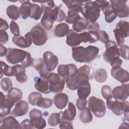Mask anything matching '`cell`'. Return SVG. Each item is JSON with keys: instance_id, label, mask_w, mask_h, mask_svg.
Here are the masks:
<instances>
[{"instance_id": "6da1fadb", "label": "cell", "mask_w": 129, "mask_h": 129, "mask_svg": "<svg viewBox=\"0 0 129 129\" xmlns=\"http://www.w3.org/2000/svg\"><path fill=\"white\" fill-rule=\"evenodd\" d=\"M99 51V48L93 45L86 47H73L72 48L73 59L75 61L81 63H89L93 61L97 57Z\"/></svg>"}, {"instance_id": "7a4b0ae2", "label": "cell", "mask_w": 129, "mask_h": 129, "mask_svg": "<svg viewBox=\"0 0 129 129\" xmlns=\"http://www.w3.org/2000/svg\"><path fill=\"white\" fill-rule=\"evenodd\" d=\"M100 7L95 1H85L80 12L89 23L96 22L100 16Z\"/></svg>"}, {"instance_id": "3957f363", "label": "cell", "mask_w": 129, "mask_h": 129, "mask_svg": "<svg viewBox=\"0 0 129 129\" xmlns=\"http://www.w3.org/2000/svg\"><path fill=\"white\" fill-rule=\"evenodd\" d=\"M88 107L94 115L98 118L104 116L106 106L104 101L95 96H91L88 100Z\"/></svg>"}, {"instance_id": "277c9868", "label": "cell", "mask_w": 129, "mask_h": 129, "mask_svg": "<svg viewBox=\"0 0 129 129\" xmlns=\"http://www.w3.org/2000/svg\"><path fill=\"white\" fill-rule=\"evenodd\" d=\"M59 9V7L55 6L53 8L44 12L41 23L45 29L49 30L52 28L54 22L56 21L57 19Z\"/></svg>"}, {"instance_id": "5b68a950", "label": "cell", "mask_w": 129, "mask_h": 129, "mask_svg": "<svg viewBox=\"0 0 129 129\" xmlns=\"http://www.w3.org/2000/svg\"><path fill=\"white\" fill-rule=\"evenodd\" d=\"M28 52L15 48H8L6 58L8 63L15 64L21 62V63L26 59Z\"/></svg>"}, {"instance_id": "8992f818", "label": "cell", "mask_w": 129, "mask_h": 129, "mask_svg": "<svg viewBox=\"0 0 129 129\" xmlns=\"http://www.w3.org/2000/svg\"><path fill=\"white\" fill-rule=\"evenodd\" d=\"M32 42L36 46L44 45L48 39L47 34L44 29L40 25L32 27L30 31Z\"/></svg>"}, {"instance_id": "52a82bcc", "label": "cell", "mask_w": 129, "mask_h": 129, "mask_svg": "<svg viewBox=\"0 0 129 129\" xmlns=\"http://www.w3.org/2000/svg\"><path fill=\"white\" fill-rule=\"evenodd\" d=\"M47 79L49 83L51 92L57 93L62 91L66 82L58 74L54 73H50Z\"/></svg>"}, {"instance_id": "ba28073f", "label": "cell", "mask_w": 129, "mask_h": 129, "mask_svg": "<svg viewBox=\"0 0 129 129\" xmlns=\"http://www.w3.org/2000/svg\"><path fill=\"white\" fill-rule=\"evenodd\" d=\"M112 9L119 18H126L129 16V8L127 1L113 0L109 1Z\"/></svg>"}, {"instance_id": "9c48e42d", "label": "cell", "mask_w": 129, "mask_h": 129, "mask_svg": "<svg viewBox=\"0 0 129 129\" xmlns=\"http://www.w3.org/2000/svg\"><path fill=\"white\" fill-rule=\"evenodd\" d=\"M105 51L103 54L104 60L107 62H110L116 57H119L118 48L116 43L113 40H109L105 44Z\"/></svg>"}, {"instance_id": "30bf717a", "label": "cell", "mask_w": 129, "mask_h": 129, "mask_svg": "<svg viewBox=\"0 0 129 129\" xmlns=\"http://www.w3.org/2000/svg\"><path fill=\"white\" fill-rule=\"evenodd\" d=\"M58 75L64 81L69 77L75 76L78 73L77 67L73 63L61 64L57 68Z\"/></svg>"}, {"instance_id": "8fae6325", "label": "cell", "mask_w": 129, "mask_h": 129, "mask_svg": "<svg viewBox=\"0 0 129 129\" xmlns=\"http://www.w3.org/2000/svg\"><path fill=\"white\" fill-rule=\"evenodd\" d=\"M85 43L84 32L78 33L73 29H70L66 36V43L71 47H77L81 43Z\"/></svg>"}, {"instance_id": "7c38bea8", "label": "cell", "mask_w": 129, "mask_h": 129, "mask_svg": "<svg viewBox=\"0 0 129 129\" xmlns=\"http://www.w3.org/2000/svg\"><path fill=\"white\" fill-rule=\"evenodd\" d=\"M29 117L34 128L42 129L46 127V122L42 117V113L40 110L36 108L32 109L29 112Z\"/></svg>"}, {"instance_id": "4fadbf2b", "label": "cell", "mask_w": 129, "mask_h": 129, "mask_svg": "<svg viewBox=\"0 0 129 129\" xmlns=\"http://www.w3.org/2000/svg\"><path fill=\"white\" fill-rule=\"evenodd\" d=\"M128 84L122 83L121 86H116L112 90V97L115 100L124 101L128 97Z\"/></svg>"}, {"instance_id": "5bb4252c", "label": "cell", "mask_w": 129, "mask_h": 129, "mask_svg": "<svg viewBox=\"0 0 129 129\" xmlns=\"http://www.w3.org/2000/svg\"><path fill=\"white\" fill-rule=\"evenodd\" d=\"M43 59L47 70L49 72L53 71L58 63V59L50 51H46L43 54Z\"/></svg>"}, {"instance_id": "9a60e30c", "label": "cell", "mask_w": 129, "mask_h": 129, "mask_svg": "<svg viewBox=\"0 0 129 129\" xmlns=\"http://www.w3.org/2000/svg\"><path fill=\"white\" fill-rule=\"evenodd\" d=\"M111 75L117 81L122 83H127L129 81V74L127 71L121 67L115 66L112 67Z\"/></svg>"}, {"instance_id": "2e32d148", "label": "cell", "mask_w": 129, "mask_h": 129, "mask_svg": "<svg viewBox=\"0 0 129 129\" xmlns=\"http://www.w3.org/2000/svg\"><path fill=\"white\" fill-rule=\"evenodd\" d=\"M13 42L18 47L25 48L30 47L32 42V39L30 32L27 33L25 37L22 35L14 36L12 38Z\"/></svg>"}, {"instance_id": "e0dca14e", "label": "cell", "mask_w": 129, "mask_h": 129, "mask_svg": "<svg viewBox=\"0 0 129 129\" xmlns=\"http://www.w3.org/2000/svg\"><path fill=\"white\" fill-rule=\"evenodd\" d=\"M127 101H118L117 100H106V106L108 109L111 110L116 115L119 116L122 114L124 106Z\"/></svg>"}, {"instance_id": "ac0fdd59", "label": "cell", "mask_w": 129, "mask_h": 129, "mask_svg": "<svg viewBox=\"0 0 129 129\" xmlns=\"http://www.w3.org/2000/svg\"><path fill=\"white\" fill-rule=\"evenodd\" d=\"M31 66L38 71L40 77L45 79H47L50 72L47 70L44 60L42 58H33Z\"/></svg>"}, {"instance_id": "d6986e66", "label": "cell", "mask_w": 129, "mask_h": 129, "mask_svg": "<svg viewBox=\"0 0 129 129\" xmlns=\"http://www.w3.org/2000/svg\"><path fill=\"white\" fill-rule=\"evenodd\" d=\"M12 70L13 76H15L18 82L24 83L27 82L28 78L25 73V67L22 64H15L12 67Z\"/></svg>"}, {"instance_id": "ffe728a7", "label": "cell", "mask_w": 129, "mask_h": 129, "mask_svg": "<svg viewBox=\"0 0 129 129\" xmlns=\"http://www.w3.org/2000/svg\"><path fill=\"white\" fill-rule=\"evenodd\" d=\"M35 88L40 93L46 94L51 92L49 88V83L47 79L42 77H37L34 79Z\"/></svg>"}, {"instance_id": "44dd1931", "label": "cell", "mask_w": 129, "mask_h": 129, "mask_svg": "<svg viewBox=\"0 0 129 129\" xmlns=\"http://www.w3.org/2000/svg\"><path fill=\"white\" fill-rule=\"evenodd\" d=\"M29 110V105L27 102L21 100L15 105L14 109L12 110V114L16 117L22 116L25 115Z\"/></svg>"}, {"instance_id": "7402d4cb", "label": "cell", "mask_w": 129, "mask_h": 129, "mask_svg": "<svg viewBox=\"0 0 129 129\" xmlns=\"http://www.w3.org/2000/svg\"><path fill=\"white\" fill-rule=\"evenodd\" d=\"M60 120H67L72 121L73 120L76 115V108L75 105L69 102L68 104V108L64 111H61Z\"/></svg>"}, {"instance_id": "603a6c76", "label": "cell", "mask_w": 129, "mask_h": 129, "mask_svg": "<svg viewBox=\"0 0 129 129\" xmlns=\"http://www.w3.org/2000/svg\"><path fill=\"white\" fill-rule=\"evenodd\" d=\"M2 128H20L19 121L13 116H9L1 120Z\"/></svg>"}, {"instance_id": "cb8c5ba5", "label": "cell", "mask_w": 129, "mask_h": 129, "mask_svg": "<svg viewBox=\"0 0 129 129\" xmlns=\"http://www.w3.org/2000/svg\"><path fill=\"white\" fill-rule=\"evenodd\" d=\"M55 106L59 109L64 108L68 102L69 97L63 93L59 92L54 95L53 98Z\"/></svg>"}, {"instance_id": "d4e9b609", "label": "cell", "mask_w": 129, "mask_h": 129, "mask_svg": "<svg viewBox=\"0 0 129 129\" xmlns=\"http://www.w3.org/2000/svg\"><path fill=\"white\" fill-rule=\"evenodd\" d=\"M19 2L21 3L20 8L21 16L23 19L25 20L30 17L31 3L30 1H20Z\"/></svg>"}, {"instance_id": "484cf974", "label": "cell", "mask_w": 129, "mask_h": 129, "mask_svg": "<svg viewBox=\"0 0 129 129\" xmlns=\"http://www.w3.org/2000/svg\"><path fill=\"white\" fill-rule=\"evenodd\" d=\"M91 93V86L89 82L81 84L77 89V95L81 99H87Z\"/></svg>"}, {"instance_id": "4316f807", "label": "cell", "mask_w": 129, "mask_h": 129, "mask_svg": "<svg viewBox=\"0 0 129 129\" xmlns=\"http://www.w3.org/2000/svg\"><path fill=\"white\" fill-rule=\"evenodd\" d=\"M89 24V21L85 18L80 17L73 24V30L77 33L82 32V31L87 29Z\"/></svg>"}, {"instance_id": "83f0119b", "label": "cell", "mask_w": 129, "mask_h": 129, "mask_svg": "<svg viewBox=\"0 0 129 129\" xmlns=\"http://www.w3.org/2000/svg\"><path fill=\"white\" fill-rule=\"evenodd\" d=\"M6 14L12 21L17 20L21 15L20 8L14 5H11L7 7Z\"/></svg>"}, {"instance_id": "f1b7e54d", "label": "cell", "mask_w": 129, "mask_h": 129, "mask_svg": "<svg viewBox=\"0 0 129 129\" xmlns=\"http://www.w3.org/2000/svg\"><path fill=\"white\" fill-rule=\"evenodd\" d=\"M68 8V11L76 12L79 13L83 7L84 2L82 1H62Z\"/></svg>"}, {"instance_id": "f546056e", "label": "cell", "mask_w": 129, "mask_h": 129, "mask_svg": "<svg viewBox=\"0 0 129 129\" xmlns=\"http://www.w3.org/2000/svg\"><path fill=\"white\" fill-rule=\"evenodd\" d=\"M69 30V26L68 24L65 23H60L55 26L54 33L56 37H63L67 35Z\"/></svg>"}, {"instance_id": "4dcf8cb0", "label": "cell", "mask_w": 129, "mask_h": 129, "mask_svg": "<svg viewBox=\"0 0 129 129\" xmlns=\"http://www.w3.org/2000/svg\"><path fill=\"white\" fill-rule=\"evenodd\" d=\"M42 13L41 8L38 4L31 3L30 18L35 20H38L40 18Z\"/></svg>"}, {"instance_id": "1f68e13d", "label": "cell", "mask_w": 129, "mask_h": 129, "mask_svg": "<svg viewBox=\"0 0 129 129\" xmlns=\"http://www.w3.org/2000/svg\"><path fill=\"white\" fill-rule=\"evenodd\" d=\"M79 118L81 121L83 123H87L91 122L93 119V115L89 107H86L85 109L81 111Z\"/></svg>"}, {"instance_id": "d6a6232c", "label": "cell", "mask_w": 129, "mask_h": 129, "mask_svg": "<svg viewBox=\"0 0 129 129\" xmlns=\"http://www.w3.org/2000/svg\"><path fill=\"white\" fill-rule=\"evenodd\" d=\"M94 79L96 82L100 83L105 82L107 79L106 71L102 68L97 70L95 72Z\"/></svg>"}, {"instance_id": "836d02e7", "label": "cell", "mask_w": 129, "mask_h": 129, "mask_svg": "<svg viewBox=\"0 0 129 129\" xmlns=\"http://www.w3.org/2000/svg\"><path fill=\"white\" fill-rule=\"evenodd\" d=\"M116 29L122 34L123 37H127L128 36V22L124 20H121L116 25Z\"/></svg>"}, {"instance_id": "e575fe53", "label": "cell", "mask_w": 129, "mask_h": 129, "mask_svg": "<svg viewBox=\"0 0 129 129\" xmlns=\"http://www.w3.org/2000/svg\"><path fill=\"white\" fill-rule=\"evenodd\" d=\"M12 67L8 65L6 62L1 61V78H2L3 75L8 77L13 76Z\"/></svg>"}, {"instance_id": "d590c367", "label": "cell", "mask_w": 129, "mask_h": 129, "mask_svg": "<svg viewBox=\"0 0 129 129\" xmlns=\"http://www.w3.org/2000/svg\"><path fill=\"white\" fill-rule=\"evenodd\" d=\"M61 112L53 113L48 118V124L51 126H55L58 125L60 121Z\"/></svg>"}, {"instance_id": "8d00e7d4", "label": "cell", "mask_w": 129, "mask_h": 129, "mask_svg": "<svg viewBox=\"0 0 129 129\" xmlns=\"http://www.w3.org/2000/svg\"><path fill=\"white\" fill-rule=\"evenodd\" d=\"M52 104L53 101L50 98L41 97L37 102L36 105L42 108H48L50 107Z\"/></svg>"}, {"instance_id": "74e56055", "label": "cell", "mask_w": 129, "mask_h": 129, "mask_svg": "<svg viewBox=\"0 0 129 129\" xmlns=\"http://www.w3.org/2000/svg\"><path fill=\"white\" fill-rule=\"evenodd\" d=\"M80 16L79 14V13L71 11H68V16L66 17V22L68 24H74L75 22H76L80 18Z\"/></svg>"}, {"instance_id": "f35d334b", "label": "cell", "mask_w": 129, "mask_h": 129, "mask_svg": "<svg viewBox=\"0 0 129 129\" xmlns=\"http://www.w3.org/2000/svg\"><path fill=\"white\" fill-rule=\"evenodd\" d=\"M1 87L4 92H8L13 88V84L11 79L5 77L1 80Z\"/></svg>"}, {"instance_id": "ab89813d", "label": "cell", "mask_w": 129, "mask_h": 129, "mask_svg": "<svg viewBox=\"0 0 129 129\" xmlns=\"http://www.w3.org/2000/svg\"><path fill=\"white\" fill-rule=\"evenodd\" d=\"M41 97H42V96L40 93V92H36V91L33 92L31 93L28 96V102L31 105L33 106L36 105L37 102Z\"/></svg>"}, {"instance_id": "60d3db41", "label": "cell", "mask_w": 129, "mask_h": 129, "mask_svg": "<svg viewBox=\"0 0 129 129\" xmlns=\"http://www.w3.org/2000/svg\"><path fill=\"white\" fill-rule=\"evenodd\" d=\"M101 94L104 99L106 100L111 99L112 98V89L108 85H104L101 88Z\"/></svg>"}, {"instance_id": "b9f144b4", "label": "cell", "mask_w": 129, "mask_h": 129, "mask_svg": "<svg viewBox=\"0 0 129 129\" xmlns=\"http://www.w3.org/2000/svg\"><path fill=\"white\" fill-rule=\"evenodd\" d=\"M128 49L129 47L126 45H122L118 48L119 56L122 58L128 60Z\"/></svg>"}, {"instance_id": "7bdbcfd3", "label": "cell", "mask_w": 129, "mask_h": 129, "mask_svg": "<svg viewBox=\"0 0 129 129\" xmlns=\"http://www.w3.org/2000/svg\"><path fill=\"white\" fill-rule=\"evenodd\" d=\"M113 32L115 39L117 41L116 44H117V45L120 46L123 45L124 42V37H123L122 34L119 31L118 29L116 28L113 30Z\"/></svg>"}, {"instance_id": "ee69618b", "label": "cell", "mask_w": 129, "mask_h": 129, "mask_svg": "<svg viewBox=\"0 0 129 129\" xmlns=\"http://www.w3.org/2000/svg\"><path fill=\"white\" fill-rule=\"evenodd\" d=\"M41 4V8L43 13L44 11L50 9L51 8H53L55 6V4L54 1H45V2H38Z\"/></svg>"}, {"instance_id": "f6af8a7d", "label": "cell", "mask_w": 129, "mask_h": 129, "mask_svg": "<svg viewBox=\"0 0 129 129\" xmlns=\"http://www.w3.org/2000/svg\"><path fill=\"white\" fill-rule=\"evenodd\" d=\"M10 29L11 33L14 36H18L20 35L19 27L17 23L14 21H12L10 24Z\"/></svg>"}, {"instance_id": "bcb514c9", "label": "cell", "mask_w": 129, "mask_h": 129, "mask_svg": "<svg viewBox=\"0 0 129 129\" xmlns=\"http://www.w3.org/2000/svg\"><path fill=\"white\" fill-rule=\"evenodd\" d=\"M98 33L99 34V40L100 42L104 44H106L107 42H108L110 40L108 34L105 31L99 30L98 32Z\"/></svg>"}, {"instance_id": "7dc6e473", "label": "cell", "mask_w": 129, "mask_h": 129, "mask_svg": "<svg viewBox=\"0 0 129 129\" xmlns=\"http://www.w3.org/2000/svg\"><path fill=\"white\" fill-rule=\"evenodd\" d=\"M20 128L22 129H32L34 128L33 123L31 119H24L20 124Z\"/></svg>"}, {"instance_id": "c3c4849f", "label": "cell", "mask_w": 129, "mask_h": 129, "mask_svg": "<svg viewBox=\"0 0 129 129\" xmlns=\"http://www.w3.org/2000/svg\"><path fill=\"white\" fill-rule=\"evenodd\" d=\"M87 100V99H81L78 98L76 101V106L80 111H82L86 107Z\"/></svg>"}, {"instance_id": "681fc988", "label": "cell", "mask_w": 129, "mask_h": 129, "mask_svg": "<svg viewBox=\"0 0 129 129\" xmlns=\"http://www.w3.org/2000/svg\"><path fill=\"white\" fill-rule=\"evenodd\" d=\"M59 127L62 129H73V126L71 121L67 120H60Z\"/></svg>"}, {"instance_id": "f907efd6", "label": "cell", "mask_w": 129, "mask_h": 129, "mask_svg": "<svg viewBox=\"0 0 129 129\" xmlns=\"http://www.w3.org/2000/svg\"><path fill=\"white\" fill-rule=\"evenodd\" d=\"M100 26L98 22H94L92 23H89L87 30L88 31H95L98 32L99 31Z\"/></svg>"}, {"instance_id": "816d5d0a", "label": "cell", "mask_w": 129, "mask_h": 129, "mask_svg": "<svg viewBox=\"0 0 129 129\" xmlns=\"http://www.w3.org/2000/svg\"><path fill=\"white\" fill-rule=\"evenodd\" d=\"M9 40V35L5 31L0 30V44L1 45L6 43Z\"/></svg>"}, {"instance_id": "f5cc1de1", "label": "cell", "mask_w": 129, "mask_h": 129, "mask_svg": "<svg viewBox=\"0 0 129 129\" xmlns=\"http://www.w3.org/2000/svg\"><path fill=\"white\" fill-rule=\"evenodd\" d=\"M32 59L33 58L31 57V55L30 53L29 52H28L26 58L24 60V61L21 63L22 65L25 68L31 66L32 62Z\"/></svg>"}, {"instance_id": "db71d44e", "label": "cell", "mask_w": 129, "mask_h": 129, "mask_svg": "<svg viewBox=\"0 0 129 129\" xmlns=\"http://www.w3.org/2000/svg\"><path fill=\"white\" fill-rule=\"evenodd\" d=\"M109 63L112 67L115 66L121 67V65L122 63V60L119 57H116L112 59Z\"/></svg>"}, {"instance_id": "11a10c76", "label": "cell", "mask_w": 129, "mask_h": 129, "mask_svg": "<svg viewBox=\"0 0 129 129\" xmlns=\"http://www.w3.org/2000/svg\"><path fill=\"white\" fill-rule=\"evenodd\" d=\"M67 16L65 14V13L63 12V11L59 8V12H58V18L57 19V22H62V21L66 19Z\"/></svg>"}, {"instance_id": "9f6ffc18", "label": "cell", "mask_w": 129, "mask_h": 129, "mask_svg": "<svg viewBox=\"0 0 129 129\" xmlns=\"http://www.w3.org/2000/svg\"><path fill=\"white\" fill-rule=\"evenodd\" d=\"M9 28V25L7 21L2 18L0 19V30L6 31Z\"/></svg>"}, {"instance_id": "6f0895ef", "label": "cell", "mask_w": 129, "mask_h": 129, "mask_svg": "<svg viewBox=\"0 0 129 129\" xmlns=\"http://www.w3.org/2000/svg\"><path fill=\"white\" fill-rule=\"evenodd\" d=\"M128 102L126 101L123 109V112L122 113H123V115L124 117L125 118V119L127 121H128Z\"/></svg>"}, {"instance_id": "680465c9", "label": "cell", "mask_w": 129, "mask_h": 129, "mask_svg": "<svg viewBox=\"0 0 129 129\" xmlns=\"http://www.w3.org/2000/svg\"><path fill=\"white\" fill-rule=\"evenodd\" d=\"M8 49L3 45H0V55L1 57H3L6 55L7 53Z\"/></svg>"}, {"instance_id": "91938a15", "label": "cell", "mask_w": 129, "mask_h": 129, "mask_svg": "<svg viewBox=\"0 0 129 129\" xmlns=\"http://www.w3.org/2000/svg\"><path fill=\"white\" fill-rule=\"evenodd\" d=\"M126 127V128H128V123H126V122H123L122 123H121L119 126V128L120 127Z\"/></svg>"}]
</instances>
